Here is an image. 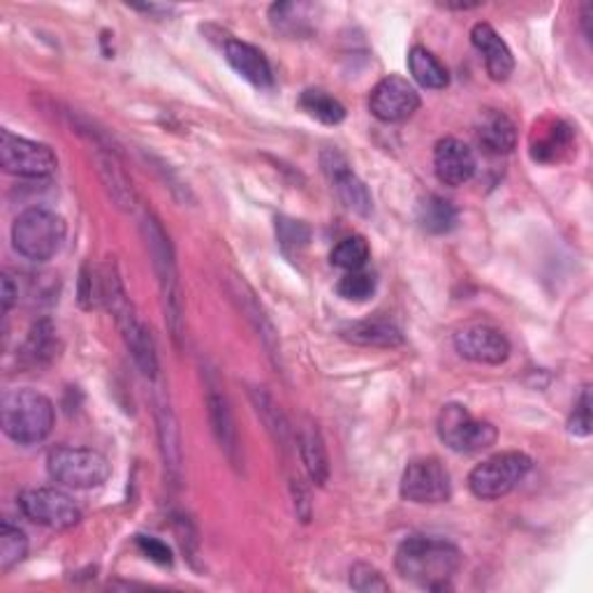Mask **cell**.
<instances>
[{"instance_id": "cell-1", "label": "cell", "mask_w": 593, "mask_h": 593, "mask_svg": "<svg viewBox=\"0 0 593 593\" xmlns=\"http://www.w3.org/2000/svg\"><path fill=\"white\" fill-rule=\"evenodd\" d=\"M464 556L460 547L443 538L413 536L397 547L395 568L405 582L427 591H446L460 572Z\"/></svg>"}, {"instance_id": "cell-2", "label": "cell", "mask_w": 593, "mask_h": 593, "mask_svg": "<svg viewBox=\"0 0 593 593\" xmlns=\"http://www.w3.org/2000/svg\"><path fill=\"white\" fill-rule=\"evenodd\" d=\"M54 403L36 389H8L0 399V422L8 438L20 446H36L54 429Z\"/></svg>"}, {"instance_id": "cell-3", "label": "cell", "mask_w": 593, "mask_h": 593, "mask_svg": "<svg viewBox=\"0 0 593 593\" xmlns=\"http://www.w3.org/2000/svg\"><path fill=\"white\" fill-rule=\"evenodd\" d=\"M142 234L149 246L151 262H154L160 295H163V309H165V323L169 327V334L177 344H181L183 336V297H181V283H179V269L175 260V248L169 244V236L163 230L160 220L154 214H144L142 218Z\"/></svg>"}, {"instance_id": "cell-4", "label": "cell", "mask_w": 593, "mask_h": 593, "mask_svg": "<svg viewBox=\"0 0 593 593\" xmlns=\"http://www.w3.org/2000/svg\"><path fill=\"white\" fill-rule=\"evenodd\" d=\"M65 220L42 207L26 209L12 225V244L20 256L33 262L52 260L65 242Z\"/></svg>"}, {"instance_id": "cell-5", "label": "cell", "mask_w": 593, "mask_h": 593, "mask_svg": "<svg viewBox=\"0 0 593 593\" xmlns=\"http://www.w3.org/2000/svg\"><path fill=\"white\" fill-rule=\"evenodd\" d=\"M47 470L52 480L70 489H93L105 485L112 466L105 454L89 448H54L47 456Z\"/></svg>"}, {"instance_id": "cell-6", "label": "cell", "mask_w": 593, "mask_h": 593, "mask_svg": "<svg viewBox=\"0 0 593 593\" xmlns=\"http://www.w3.org/2000/svg\"><path fill=\"white\" fill-rule=\"evenodd\" d=\"M533 462L524 452H501L489 456L482 464L470 470L468 487L473 494L482 501H497L511 494V491L529 476Z\"/></svg>"}, {"instance_id": "cell-7", "label": "cell", "mask_w": 593, "mask_h": 593, "mask_svg": "<svg viewBox=\"0 0 593 593\" xmlns=\"http://www.w3.org/2000/svg\"><path fill=\"white\" fill-rule=\"evenodd\" d=\"M438 436L452 452L476 454L494 446L499 431L491 422L473 417L466 405L448 403L438 415Z\"/></svg>"}, {"instance_id": "cell-8", "label": "cell", "mask_w": 593, "mask_h": 593, "mask_svg": "<svg viewBox=\"0 0 593 593\" xmlns=\"http://www.w3.org/2000/svg\"><path fill=\"white\" fill-rule=\"evenodd\" d=\"M0 163L8 175L24 179L52 177L59 167L54 151L47 144L20 138L10 130L0 134Z\"/></svg>"}, {"instance_id": "cell-9", "label": "cell", "mask_w": 593, "mask_h": 593, "mask_svg": "<svg viewBox=\"0 0 593 593\" xmlns=\"http://www.w3.org/2000/svg\"><path fill=\"white\" fill-rule=\"evenodd\" d=\"M22 513L47 529H70L81 521V507L73 497L54 487L26 489L20 497Z\"/></svg>"}, {"instance_id": "cell-10", "label": "cell", "mask_w": 593, "mask_h": 593, "mask_svg": "<svg viewBox=\"0 0 593 593\" xmlns=\"http://www.w3.org/2000/svg\"><path fill=\"white\" fill-rule=\"evenodd\" d=\"M401 497L420 505L446 503L452 497V480L448 468L434 456L415 460L403 470Z\"/></svg>"}, {"instance_id": "cell-11", "label": "cell", "mask_w": 593, "mask_h": 593, "mask_svg": "<svg viewBox=\"0 0 593 593\" xmlns=\"http://www.w3.org/2000/svg\"><path fill=\"white\" fill-rule=\"evenodd\" d=\"M202 374H205V395H207V409H209L214 436L218 440L220 450H223L228 460L236 466L240 464L242 446H240V431H236L234 413H232L230 399L225 395L223 381H220L218 371L211 366L202 369Z\"/></svg>"}, {"instance_id": "cell-12", "label": "cell", "mask_w": 593, "mask_h": 593, "mask_svg": "<svg viewBox=\"0 0 593 593\" xmlns=\"http://www.w3.org/2000/svg\"><path fill=\"white\" fill-rule=\"evenodd\" d=\"M369 109L383 124H399L420 109V93L409 79L389 75L371 91Z\"/></svg>"}, {"instance_id": "cell-13", "label": "cell", "mask_w": 593, "mask_h": 593, "mask_svg": "<svg viewBox=\"0 0 593 593\" xmlns=\"http://www.w3.org/2000/svg\"><path fill=\"white\" fill-rule=\"evenodd\" d=\"M454 348L464 360L476 364H503L511 358V341L491 325H466L454 334Z\"/></svg>"}, {"instance_id": "cell-14", "label": "cell", "mask_w": 593, "mask_h": 593, "mask_svg": "<svg viewBox=\"0 0 593 593\" xmlns=\"http://www.w3.org/2000/svg\"><path fill=\"white\" fill-rule=\"evenodd\" d=\"M320 165H323V172L336 189L338 199H341L350 211L358 216H369L374 211V199H371L369 189L358 179V175L352 172L346 156L338 154L336 149H327L323 151V156H320Z\"/></svg>"}, {"instance_id": "cell-15", "label": "cell", "mask_w": 593, "mask_h": 593, "mask_svg": "<svg viewBox=\"0 0 593 593\" xmlns=\"http://www.w3.org/2000/svg\"><path fill=\"white\" fill-rule=\"evenodd\" d=\"M434 169L440 183L456 189V185H464L473 179L478 169V160L468 144L456 138H446L434 149Z\"/></svg>"}, {"instance_id": "cell-16", "label": "cell", "mask_w": 593, "mask_h": 593, "mask_svg": "<svg viewBox=\"0 0 593 593\" xmlns=\"http://www.w3.org/2000/svg\"><path fill=\"white\" fill-rule=\"evenodd\" d=\"M470 42L480 52L491 79L494 81L511 79V75L515 70V59H513L511 47L505 44V40L499 36L494 26H489L485 22L473 26Z\"/></svg>"}, {"instance_id": "cell-17", "label": "cell", "mask_w": 593, "mask_h": 593, "mask_svg": "<svg viewBox=\"0 0 593 593\" xmlns=\"http://www.w3.org/2000/svg\"><path fill=\"white\" fill-rule=\"evenodd\" d=\"M156 425H158V440H160V454L165 462L167 478L172 485H179L181 468H183V454H181V436L177 427V417L172 405L167 401L165 392H156Z\"/></svg>"}, {"instance_id": "cell-18", "label": "cell", "mask_w": 593, "mask_h": 593, "mask_svg": "<svg viewBox=\"0 0 593 593\" xmlns=\"http://www.w3.org/2000/svg\"><path fill=\"white\" fill-rule=\"evenodd\" d=\"M223 52H225V61L232 65V70L236 75H242L246 81H250L253 87L258 89L274 87V73H271V65L258 47L242 40H228Z\"/></svg>"}, {"instance_id": "cell-19", "label": "cell", "mask_w": 593, "mask_h": 593, "mask_svg": "<svg viewBox=\"0 0 593 593\" xmlns=\"http://www.w3.org/2000/svg\"><path fill=\"white\" fill-rule=\"evenodd\" d=\"M575 142V132L568 124L550 118V121L536 126V134L531 142V154L540 163H558L564 160Z\"/></svg>"}, {"instance_id": "cell-20", "label": "cell", "mask_w": 593, "mask_h": 593, "mask_svg": "<svg viewBox=\"0 0 593 593\" xmlns=\"http://www.w3.org/2000/svg\"><path fill=\"white\" fill-rule=\"evenodd\" d=\"M476 134L487 154L503 156V154H511V151L517 146L515 124L503 112H497V109H487L480 116Z\"/></svg>"}, {"instance_id": "cell-21", "label": "cell", "mask_w": 593, "mask_h": 593, "mask_svg": "<svg viewBox=\"0 0 593 593\" xmlns=\"http://www.w3.org/2000/svg\"><path fill=\"white\" fill-rule=\"evenodd\" d=\"M297 448H299L301 464L304 468H307L311 482L318 487H325L330 480V456H327L325 440L323 436H320V429L311 425V422L299 429Z\"/></svg>"}, {"instance_id": "cell-22", "label": "cell", "mask_w": 593, "mask_h": 593, "mask_svg": "<svg viewBox=\"0 0 593 593\" xmlns=\"http://www.w3.org/2000/svg\"><path fill=\"white\" fill-rule=\"evenodd\" d=\"M232 297L236 299V304H240L242 311L246 313V318L253 323V327H256L258 336L262 338V344L267 348V352L274 358V362L279 364L281 360V346H279V334L274 330V325H271V320L267 318L265 309L258 304L256 295L250 293V287L244 283V281H234V287H232Z\"/></svg>"}, {"instance_id": "cell-23", "label": "cell", "mask_w": 593, "mask_h": 593, "mask_svg": "<svg viewBox=\"0 0 593 593\" xmlns=\"http://www.w3.org/2000/svg\"><path fill=\"white\" fill-rule=\"evenodd\" d=\"M341 336L352 346L364 348H399L403 344V334L387 320H364L352 323L341 330Z\"/></svg>"}, {"instance_id": "cell-24", "label": "cell", "mask_w": 593, "mask_h": 593, "mask_svg": "<svg viewBox=\"0 0 593 593\" xmlns=\"http://www.w3.org/2000/svg\"><path fill=\"white\" fill-rule=\"evenodd\" d=\"M95 163H98V172H100V177H103L112 199L116 202V207L134 209V205H138V195H134L132 183L124 175L121 165L116 163L114 154H109V151H107V154H100V151H98Z\"/></svg>"}, {"instance_id": "cell-25", "label": "cell", "mask_w": 593, "mask_h": 593, "mask_svg": "<svg viewBox=\"0 0 593 593\" xmlns=\"http://www.w3.org/2000/svg\"><path fill=\"white\" fill-rule=\"evenodd\" d=\"M409 67H411L413 79L420 83V87H425V89L440 91L450 83L448 67L440 63L425 47H413L411 49Z\"/></svg>"}, {"instance_id": "cell-26", "label": "cell", "mask_w": 593, "mask_h": 593, "mask_svg": "<svg viewBox=\"0 0 593 593\" xmlns=\"http://www.w3.org/2000/svg\"><path fill=\"white\" fill-rule=\"evenodd\" d=\"M59 350L56 341V330L49 320H40L38 325H33L26 344L22 348V358L30 366H40L54 360V354Z\"/></svg>"}, {"instance_id": "cell-27", "label": "cell", "mask_w": 593, "mask_h": 593, "mask_svg": "<svg viewBox=\"0 0 593 593\" xmlns=\"http://www.w3.org/2000/svg\"><path fill=\"white\" fill-rule=\"evenodd\" d=\"M299 105L309 116L318 118V121L325 126H338L346 118V107L338 103L334 95L320 89L304 91L299 98Z\"/></svg>"}, {"instance_id": "cell-28", "label": "cell", "mask_w": 593, "mask_h": 593, "mask_svg": "<svg viewBox=\"0 0 593 593\" xmlns=\"http://www.w3.org/2000/svg\"><path fill=\"white\" fill-rule=\"evenodd\" d=\"M250 399H253V405H256L258 415L262 417V422L267 425V431L274 436L276 443H281V448L285 450L287 448V436H291V425H287V420L281 413L276 401L271 399V395H267L265 389H260V387H253Z\"/></svg>"}, {"instance_id": "cell-29", "label": "cell", "mask_w": 593, "mask_h": 593, "mask_svg": "<svg viewBox=\"0 0 593 593\" xmlns=\"http://www.w3.org/2000/svg\"><path fill=\"white\" fill-rule=\"evenodd\" d=\"M420 223L431 234H446L456 225V209L452 202L429 195L420 205Z\"/></svg>"}, {"instance_id": "cell-30", "label": "cell", "mask_w": 593, "mask_h": 593, "mask_svg": "<svg viewBox=\"0 0 593 593\" xmlns=\"http://www.w3.org/2000/svg\"><path fill=\"white\" fill-rule=\"evenodd\" d=\"M28 554V538L20 527H12L10 521L0 524V570L8 572L20 566Z\"/></svg>"}, {"instance_id": "cell-31", "label": "cell", "mask_w": 593, "mask_h": 593, "mask_svg": "<svg viewBox=\"0 0 593 593\" xmlns=\"http://www.w3.org/2000/svg\"><path fill=\"white\" fill-rule=\"evenodd\" d=\"M369 256H371V248L366 244L364 236H346V240L338 242L332 250V265L344 269V271H358V269H364V265L369 262Z\"/></svg>"}, {"instance_id": "cell-32", "label": "cell", "mask_w": 593, "mask_h": 593, "mask_svg": "<svg viewBox=\"0 0 593 593\" xmlns=\"http://www.w3.org/2000/svg\"><path fill=\"white\" fill-rule=\"evenodd\" d=\"M336 293L346 301H366L376 293V276L369 274L364 269L346 271V276L336 285Z\"/></svg>"}, {"instance_id": "cell-33", "label": "cell", "mask_w": 593, "mask_h": 593, "mask_svg": "<svg viewBox=\"0 0 593 593\" xmlns=\"http://www.w3.org/2000/svg\"><path fill=\"white\" fill-rule=\"evenodd\" d=\"M276 236L285 250H299L307 248L311 242V228L301 220L279 216L276 218Z\"/></svg>"}, {"instance_id": "cell-34", "label": "cell", "mask_w": 593, "mask_h": 593, "mask_svg": "<svg viewBox=\"0 0 593 593\" xmlns=\"http://www.w3.org/2000/svg\"><path fill=\"white\" fill-rule=\"evenodd\" d=\"M350 586L362 593H376V591H389V582L383 578V572L369 564H354L350 568Z\"/></svg>"}, {"instance_id": "cell-35", "label": "cell", "mask_w": 593, "mask_h": 593, "mask_svg": "<svg viewBox=\"0 0 593 593\" xmlns=\"http://www.w3.org/2000/svg\"><path fill=\"white\" fill-rule=\"evenodd\" d=\"M568 431L572 436H582V438L591 434V395H589V387L582 389L578 403H575V411H572L570 422H568Z\"/></svg>"}, {"instance_id": "cell-36", "label": "cell", "mask_w": 593, "mask_h": 593, "mask_svg": "<svg viewBox=\"0 0 593 593\" xmlns=\"http://www.w3.org/2000/svg\"><path fill=\"white\" fill-rule=\"evenodd\" d=\"M138 547L154 564H158V566H172V552H169V547L165 545L163 540L149 538V536H140L138 538Z\"/></svg>"}, {"instance_id": "cell-37", "label": "cell", "mask_w": 593, "mask_h": 593, "mask_svg": "<svg viewBox=\"0 0 593 593\" xmlns=\"http://www.w3.org/2000/svg\"><path fill=\"white\" fill-rule=\"evenodd\" d=\"M3 295H0V301H3V311L8 313L12 309L14 301H20V283H14L10 274L3 276Z\"/></svg>"}, {"instance_id": "cell-38", "label": "cell", "mask_w": 593, "mask_h": 593, "mask_svg": "<svg viewBox=\"0 0 593 593\" xmlns=\"http://www.w3.org/2000/svg\"><path fill=\"white\" fill-rule=\"evenodd\" d=\"M443 8H448V10H473V8H480V3H443Z\"/></svg>"}]
</instances>
